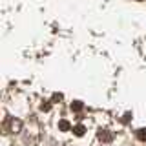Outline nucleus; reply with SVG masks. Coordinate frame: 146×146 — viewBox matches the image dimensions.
Wrapping results in <instances>:
<instances>
[{
    "mask_svg": "<svg viewBox=\"0 0 146 146\" xmlns=\"http://www.w3.org/2000/svg\"><path fill=\"white\" fill-rule=\"evenodd\" d=\"M99 139H100V141H104V143H110V141L113 139V135H111V133H108V131H100V133H99Z\"/></svg>",
    "mask_w": 146,
    "mask_h": 146,
    "instance_id": "nucleus-1",
    "label": "nucleus"
},
{
    "mask_svg": "<svg viewBox=\"0 0 146 146\" xmlns=\"http://www.w3.org/2000/svg\"><path fill=\"white\" fill-rule=\"evenodd\" d=\"M22 128V122L20 121H15V119H11V130L13 131H18Z\"/></svg>",
    "mask_w": 146,
    "mask_h": 146,
    "instance_id": "nucleus-2",
    "label": "nucleus"
},
{
    "mask_svg": "<svg viewBox=\"0 0 146 146\" xmlns=\"http://www.w3.org/2000/svg\"><path fill=\"white\" fill-rule=\"evenodd\" d=\"M73 131H75V135H79V137H80V135H84V131H86V130H84V126H82V124H79V126L73 128Z\"/></svg>",
    "mask_w": 146,
    "mask_h": 146,
    "instance_id": "nucleus-3",
    "label": "nucleus"
},
{
    "mask_svg": "<svg viewBox=\"0 0 146 146\" xmlns=\"http://www.w3.org/2000/svg\"><path fill=\"white\" fill-rule=\"evenodd\" d=\"M71 110H73V111H80V110H82V102H79V100H77V102H73L71 104Z\"/></svg>",
    "mask_w": 146,
    "mask_h": 146,
    "instance_id": "nucleus-4",
    "label": "nucleus"
},
{
    "mask_svg": "<svg viewBox=\"0 0 146 146\" xmlns=\"http://www.w3.org/2000/svg\"><path fill=\"white\" fill-rule=\"evenodd\" d=\"M137 137H139L141 141H146V128H143V130L137 131Z\"/></svg>",
    "mask_w": 146,
    "mask_h": 146,
    "instance_id": "nucleus-5",
    "label": "nucleus"
},
{
    "mask_svg": "<svg viewBox=\"0 0 146 146\" xmlns=\"http://www.w3.org/2000/svg\"><path fill=\"white\" fill-rule=\"evenodd\" d=\"M58 126H60V130H64V131L70 130V122H68V121H60V124H58Z\"/></svg>",
    "mask_w": 146,
    "mask_h": 146,
    "instance_id": "nucleus-6",
    "label": "nucleus"
},
{
    "mask_svg": "<svg viewBox=\"0 0 146 146\" xmlns=\"http://www.w3.org/2000/svg\"><path fill=\"white\" fill-rule=\"evenodd\" d=\"M60 99H62L60 93H55V95H53V100H60Z\"/></svg>",
    "mask_w": 146,
    "mask_h": 146,
    "instance_id": "nucleus-7",
    "label": "nucleus"
},
{
    "mask_svg": "<svg viewBox=\"0 0 146 146\" xmlns=\"http://www.w3.org/2000/svg\"><path fill=\"white\" fill-rule=\"evenodd\" d=\"M40 108H42V110H44V111H48V110H49V104H48V102H46V104H42V106H40Z\"/></svg>",
    "mask_w": 146,
    "mask_h": 146,
    "instance_id": "nucleus-8",
    "label": "nucleus"
}]
</instances>
